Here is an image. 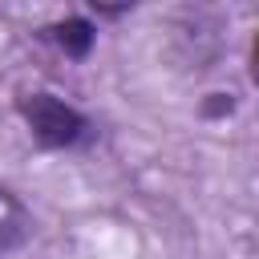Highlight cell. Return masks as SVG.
<instances>
[{"mask_svg":"<svg viewBox=\"0 0 259 259\" xmlns=\"http://www.w3.org/2000/svg\"><path fill=\"white\" fill-rule=\"evenodd\" d=\"M16 113H20V121L28 125L32 142L40 150H77V146H85L93 138V121L77 105H69L65 97H57L49 89L20 93L16 97Z\"/></svg>","mask_w":259,"mask_h":259,"instance_id":"cell-1","label":"cell"},{"mask_svg":"<svg viewBox=\"0 0 259 259\" xmlns=\"http://www.w3.org/2000/svg\"><path fill=\"white\" fill-rule=\"evenodd\" d=\"M28 239H32V210L12 186L0 182V255L20 251Z\"/></svg>","mask_w":259,"mask_h":259,"instance_id":"cell-2","label":"cell"},{"mask_svg":"<svg viewBox=\"0 0 259 259\" xmlns=\"http://www.w3.org/2000/svg\"><path fill=\"white\" fill-rule=\"evenodd\" d=\"M40 36H45L49 45H57L65 57H73V61H85V57H89V49H93V40H97V28H93V20L69 16V20H61V24H49V28H40Z\"/></svg>","mask_w":259,"mask_h":259,"instance_id":"cell-3","label":"cell"},{"mask_svg":"<svg viewBox=\"0 0 259 259\" xmlns=\"http://www.w3.org/2000/svg\"><path fill=\"white\" fill-rule=\"evenodd\" d=\"M97 16H105V20H117V16H125V12H134L142 0H85Z\"/></svg>","mask_w":259,"mask_h":259,"instance_id":"cell-4","label":"cell"}]
</instances>
